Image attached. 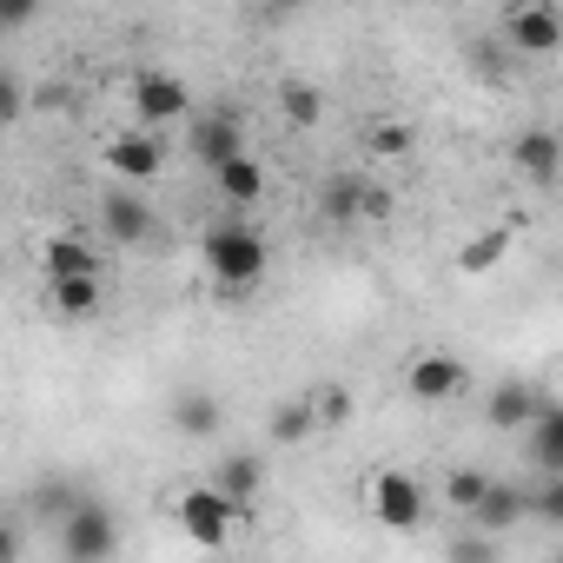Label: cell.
<instances>
[{
	"label": "cell",
	"mask_w": 563,
	"mask_h": 563,
	"mask_svg": "<svg viewBox=\"0 0 563 563\" xmlns=\"http://www.w3.org/2000/svg\"><path fill=\"white\" fill-rule=\"evenodd\" d=\"M537 405H550V391H537V385H497L490 391V405H484V418L497 424V431H523L530 418H537Z\"/></svg>",
	"instance_id": "cell-13"
},
{
	"label": "cell",
	"mask_w": 563,
	"mask_h": 563,
	"mask_svg": "<svg viewBox=\"0 0 563 563\" xmlns=\"http://www.w3.org/2000/svg\"><path fill=\"white\" fill-rule=\"evenodd\" d=\"M219 418H225V411H219V398H206V391H192V398L173 405V431H179V438H212Z\"/></svg>",
	"instance_id": "cell-20"
},
{
	"label": "cell",
	"mask_w": 563,
	"mask_h": 563,
	"mask_svg": "<svg viewBox=\"0 0 563 563\" xmlns=\"http://www.w3.org/2000/svg\"><path fill=\"white\" fill-rule=\"evenodd\" d=\"M60 550H67V556H80V563L113 556V550H120V523H113V510H100V504L74 497V510L60 517Z\"/></svg>",
	"instance_id": "cell-6"
},
{
	"label": "cell",
	"mask_w": 563,
	"mask_h": 563,
	"mask_svg": "<svg viewBox=\"0 0 563 563\" xmlns=\"http://www.w3.org/2000/svg\"><path fill=\"white\" fill-rule=\"evenodd\" d=\"M199 252H206V272H212V286H219L225 299H245V292H258V286H265V265H272V252H265V239H258L245 219H225V225H212Z\"/></svg>",
	"instance_id": "cell-1"
},
{
	"label": "cell",
	"mask_w": 563,
	"mask_h": 563,
	"mask_svg": "<svg viewBox=\"0 0 563 563\" xmlns=\"http://www.w3.org/2000/svg\"><path fill=\"white\" fill-rule=\"evenodd\" d=\"M504 41L530 60L556 54L563 47V14H556V0H510V14H504Z\"/></svg>",
	"instance_id": "cell-5"
},
{
	"label": "cell",
	"mask_w": 563,
	"mask_h": 563,
	"mask_svg": "<svg viewBox=\"0 0 563 563\" xmlns=\"http://www.w3.org/2000/svg\"><path fill=\"white\" fill-rule=\"evenodd\" d=\"M34 14H41V0H0V21H8V27H21Z\"/></svg>",
	"instance_id": "cell-30"
},
{
	"label": "cell",
	"mask_w": 563,
	"mask_h": 563,
	"mask_svg": "<svg viewBox=\"0 0 563 563\" xmlns=\"http://www.w3.org/2000/svg\"><path fill=\"white\" fill-rule=\"evenodd\" d=\"M510 166H517L530 186H556V173H563V146H556V133H550V126L517 133V140H510Z\"/></svg>",
	"instance_id": "cell-9"
},
{
	"label": "cell",
	"mask_w": 563,
	"mask_h": 563,
	"mask_svg": "<svg viewBox=\"0 0 563 563\" xmlns=\"http://www.w3.org/2000/svg\"><path fill=\"white\" fill-rule=\"evenodd\" d=\"M306 405H312L319 424H345V418H352V391H345V385H312Z\"/></svg>",
	"instance_id": "cell-23"
},
{
	"label": "cell",
	"mask_w": 563,
	"mask_h": 563,
	"mask_svg": "<svg viewBox=\"0 0 563 563\" xmlns=\"http://www.w3.org/2000/svg\"><path fill=\"white\" fill-rule=\"evenodd\" d=\"M504 252H510V225H490V232H477V239L457 252V272H464V278H484L490 265H504Z\"/></svg>",
	"instance_id": "cell-19"
},
{
	"label": "cell",
	"mask_w": 563,
	"mask_h": 563,
	"mask_svg": "<svg viewBox=\"0 0 563 563\" xmlns=\"http://www.w3.org/2000/svg\"><path fill=\"white\" fill-rule=\"evenodd\" d=\"M212 484H219V490H225L232 504H245V510H252V497L265 490V464L239 451V457H225V464H219V477H212Z\"/></svg>",
	"instance_id": "cell-18"
},
{
	"label": "cell",
	"mask_w": 563,
	"mask_h": 563,
	"mask_svg": "<svg viewBox=\"0 0 563 563\" xmlns=\"http://www.w3.org/2000/svg\"><path fill=\"white\" fill-rule=\"evenodd\" d=\"M372 153H378V159H405V153H411V126H405V120L372 126Z\"/></svg>",
	"instance_id": "cell-26"
},
{
	"label": "cell",
	"mask_w": 563,
	"mask_h": 563,
	"mask_svg": "<svg viewBox=\"0 0 563 563\" xmlns=\"http://www.w3.org/2000/svg\"><path fill=\"white\" fill-rule=\"evenodd\" d=\"M212 179H219V199H232V206H252V199H265V166L239 146L232 159H219L212 166Z\"/></svg>",
	"instance_id": "cell-14"
},
{
	"label": "cell",
	"mask_w": 563,
	"mask_h": 563,
	"mask_svg": "<svg viewBox=\"0 0 563 563\" xmlns=\"http://www.w3.org/2000/svg\"><path fill=\"white\" fill-rule=\"evenodd\" d=\"M278 107H286V120H292V126H319V120H325V100H319V87H299V80H292L286 93H278Z\"/></svg>",
	"instance_id": "cell-22"
},
{
	"label": "cell",
	"mask_w": 563,
	"mask_h": 563,
	"mask_svg": "<svg viewBox=\"0 0 563 563\" xmlns=\"http://www.w3.org/2000/svg\"><path fill=\"white\" fill-rule=\"evenodd\" d=\"M47 306H54L60 319H93V312H100V272L47 278Z\"/></svg>",
	"instance_id": "cell-16"
},
{
	"label": "cell",
	"mask_w": 563,
	"mask_h": 563,
	"mask_svg": "<svg viewBox=\"0 0 563 563\" xmlns=\"http://www.w3.org/2000/svg\"><path fill=\"white\" fill-rule=\"evenodd\" d=\"M14 556H21V530L0 523V563H14Z\"/></svg>",
	"instance_id": "cell-31"
},
{
	"label": "cell",
	"mask_w": 563,
	"mask_h": 563,
	"mask_svg": "<svg viewBox=\"0 0 563 563\" xmlns=\"http://www.w3.org/2000/svg\"><path fill=\"white\" fill-rule=\"evenodd\" d=\"M365 510H372V523H385V530H418L424 523V484L411 477V471H372L365 477Z\"/></svg>",
	"instance_id": "cell-3"
},
{
	"label": "cell",
	"mask_w": 563,
	"mask_h": 563,
	"mask_svg": "<svg viewBox=\"0 0 563 563\" xmlns=\"http://www.w3.org/2000/svg\"><path fill=\"white\" fill-rule=\"evenodd\" d=\"M100 159H107V173H113L120 186H153V179L166 173V140L146 133V126H140V133H113Z\"/></svg>",
	"instance_id": "cell-7"
},
{
	"label": "cell",
	"mask_w": 563,
	"mask_h": 563,
	"mask_svg": "<svg viewBox=\"0 0 563 563\" xmlns=\"http://www.w3.org/2000/svg\"><path fill=\"white\" fill-rule=\"evenodd\" d=\"M319 206H325V219L352 225V219H358V179H345V173H339V179H325V199H319Z\"/></svg>",
	"instance_id": "cell-24"
},
{
	"label": "cell",
	"mask_w": 563,
	"mask_h": 563,
	"mask_svg": "<svg viewBox=\"0 0 563 563\" xmlns=\"http://www.w3.org/2000/svg\"><path fill=\"white\" fill-rule=\"evenodd\" d=\"M186 120H192L186 146H192V159H206V166H219V159H232V153L245 146V133H239L232 113H186Z\"/></svg>",
	"instance_id": "cell-11"
},
{
	"label": "cell",
	"mask_w": 563,
	"mask_h": 563,
	"mask_svg": "<svg viewBox=\"0 0 563 563\" xmlns=\"http://www.w3.org/2000/svg\"><path fill=\"white\" fill-rule=\"evenodd\" d=\"M0 34H8V21H0Z\"/></svg>",
	"instance_id": "cell-32"
},
{
	"label": "cell",
	"mask_w": 563,
	"mask_h": 563,
	"mask_svg": "<svg viewBox=\"0 0 563 563\" xmlns=\"http://www.w3.org/2000/svg\"><path fill=\"white\" fill-rule=\"evenodd\" d=\"M405 391H411L418 405H451V398L471 391V372H464L457 352H418V358L405 365Z\"/></svg>",
	"instance_id": "cell-8"
},
{
	"label": "cell",
	"mask_w": 563,
	"mask_h": 563,
	"mask_svg": "<svg viewBox=\"0 0 563 563\" xmlns=\"http://www.w3.org/2000/svg\"><path fill=\"white\" fill-rule=\"evenodd\" d=\"M385 212H391V192H385V186H365V179H358V219H385Z\"/></svg>",
	"instance_id": "cell-27"
},
{
	"label": "cell",
	"mask_w": 563,
	"mask_h": 563,
	"mask_svg": "<svg viewBox=\"0 0 563 563\" xmlns=\"http://www.w3.org/2000/svg\"><path fill=\"white\" fill-rule=\"evenodd\" d=\"M74 272H100V245L87 232H54L41 245V278H74Z\"/></svg>",
	"instance_id": "cell-12"
},
{
	"label": "cell",
	"mask_w": 563,
	"mask_h": 563,
	"mask_svg": "<svg viewBox=\"0 0 563 563\" xmlns=\"http://www.w3.org/2000/svg\"><path fill=\"white\" fill-rule=\"evenodd\" d=\"M312 431H319V418H312L306 398H286V405L272 411V444H306Z\"/></svg>",
	"instance_id": "cell-21"
},
{
	"label": "cell",
	"mask_w": 563,
	"mask_h": 563,
	"mask_svg": "<svg viewBox=\"0 0 563 563\" xmlns=\"http://www.w3.org/2000/svg\"><path fill=\"white\" fill-rule=\"evenodd\" d=\"M523 510H530V490H517V484H484V497H477V510H471V517L497 537V530H510Z\"/></svg>",
	"instance_id": "cell-17"
},
{
	"label": "cell",
	"mask_w": 563,
	"mask_h": 563,
	"mask_svg": "<svg viewBox=\"0 0 563 563\" xmlns=\"http://www.w3.org/2000/svg\"><path fill=\"white\" fill-rule=\"evenodd\" d=\"M484 484H490L484 471H451V484H444L451 510H464V517H471V510H477V497H484Z\"/></svg>",
	"instance_id": "cell-25"
},
{
	"label": "cell",
	"mask_w": 563,
	"mask_h": 563,
	"mask_svg": "<svg viewBox=\"0 0 563 563\" xmlns=\"http://www.w3.org/2000/svg\"><path fill=\"white\" fill-rule=\"evenodd\" d=\"M14 120H21V80L0 74V126H14Z\"/></svg>",
	"instance_id": "cell-29"
},
{
	"label": "cell",
	"mask_w": 563,
	"mask_h": 563,
	"mask_svg": "<svg viewBox=\"0 0 563 563\" xmlns=\"http://www.w3.org/2000/svg\"><path fill=\"white\" fill-rule=\"evenodd\" d=\"M530 510H537V517H543V523H556V517H563V484H556V477H550V484H543V490H537V497H530Z\"/></svg>",
	"instance_id": "cell-28"
},
{
	"label": "cell",
	"mask_w": 563,
	"mask_h": 563,
	"mask_svg": "<svg viewBox=\"0 0 563 563\" xmlns=\"http://www.w3.org/2000/svg\"><path fill=\"white\" fill-rule=\"evenodd\" d=\"M245 517H252V510L232 504L219 484H186V490H179V523H186V537H192L199 550H225Z\"/></svg>",
	"instance_id": "cell-2"
},
{
	"label": "cell",
	"mask_w": 563,
	"mask_h": 563,
	"mask_svg": "<svg viewBox=\"0 0 563 563\" xmlns=\"http://www.w3.org/2000/svg\"><path fill=\"white\" fill-rule=\"evenodd\" d=\"M133 113H140L146 133H166V126H179L192 113V87L179 74H166V67H140L133 74Z\"/></svg>",
	"instance_id": "cell-4"
},
{
	"label": "cell",
	"mask_w": 563,
	"mask_h": 563,
	"mask_svg": "<svg viewBox=\"0 0 563 563\" xmlns=\"http://www.w3.org/2000/svg\"><path fill=\"white\" fill-rule=\"evenodd\" d=\"M523 431H530V464H537L543 477H556V471H563V411H556V398L537 405V418H530Z\"/></svg>",
	"instance_id": "cell-15"
},
{
	"label": "cell",
	"mask_w": 563,
	"mask_h": 563,
	"mask_svg": "<svg viewBox=\"0 0 563 563\" xmlns=\"http://www.w3.org/2000/svg\"><path fill=\"white\" fill-rule=\"evenodd\" d=\"M100 219H107V239H113V245H146V239H153V212H146L140 186L107 192V199H100Z\"/></svg>",
	"instance_id": "cell-10"
}]
</instances>
